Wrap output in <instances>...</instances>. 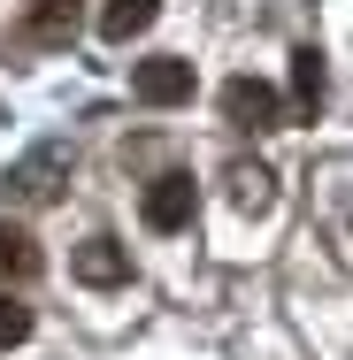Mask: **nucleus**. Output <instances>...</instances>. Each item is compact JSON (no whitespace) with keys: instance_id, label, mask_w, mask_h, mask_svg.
<instances>
[{"instance_id":"7","label":"nucleus","mask_w":353,"mask_h":360,"mask_svg":"<svg viewBox=\"0 0 353 360\" xmlns=\"http://www.w3.org/2000/svg\"><path fill=\"white\" fill-rule=\"evenodd\" d=\"M323 92H330L323 46H292V92H284V108L292 115H323Z\"/></svg>"},{"instance_id":"5","label":"nucleus","mask_w":353,"mask_h":360,"mask_svg":"<svg viewBox=\"0 0 353 360\" xmlns=\"http://www.w3.org/2000/svg\"><path fill=\"white\" fill-rule=\"evenodd\" d=\"M70 276L85 291H116V284H131V253H123L116 238H85L77 261H70Z\"/></svg>"},{"instance_id":"8","label":"nucleus","mask_w":353,"mask_h":360,"mask_svg":"<svg viewBox=\"0 0 353 360\" xmlns=\"http://www.w3.org/2000/svg\"><path fill=\"white\" fill-rule=\"evenodd\" d=\"M39 269H47L39 238H31L23 222H8V215H0V284H31Z\"/></svg>"},{"instance_id":"11","label":"nucleus","mask_w":353,"mask_h":360,"mask_svg":"<svg viewBox=\"0 0 353 360\" xmlns=\"http://www.w3.org/2000/svg\"><path fill=\"white\" fill-rule=\"evenodd\" d=\"M23 338H31V307L0 291V353H8V345H23Z\"/></svg>"},{"instance_id":"9","label":"nucleus","mask_w":353,"mask_h":360,"mask_svg":"<svg viewBox=\"0 0 353 360\" xmlns=\"http://www.w3.org/2000/svg\"><path fill=\"white\" fill-rule=\"evenodd\" d=\"M223 184H230V207H238V215H269V200H277V176H269L261 161H230Z\"/></svg>"},{"instance_id":"3","label":"nucleus","mask_w":353,"mask_h":360,"mask_svg":"<svg viewBox=\"0 0 353 360\" xmlns=\"http://www.w3.org/2000/svg\"><path fill=\"white\" fill-rule=\"evenodd\" d=\"M223 123H238V131H284V92L277 84H261V77H230L223 84Z\"/></svg>"},{"instance_id":"1","label":"nucleus","mask_w":353,"mask_h":360,"mask_svg":"<svg viewBox=\"0 0 353 360\" xmlns=\"http://www.w3.org/2000/svg\"><path fill=\"white\" fill-rule=\"evenodd\" d=\"M192 215H200V184H192V169H161V176L139 192V222L154 230V238L192 230Z\"/></svg>"},{"instance_id":"6","label":"nucleus","mask_w":353,"mask_h":360,"mask_svg":"<svg viewBox=\"0 0 353 360\" xmlns=\"http://www.w3.org/2000/svg\"><path fill=\"white\" fill-rule=\"evenodd\" d=\"M77 23H85V0H31L23 8V39L31 46H70Z\"/></svg>"},{"instance_id":"10","label":"nucleus","mask_w":353,"mask_h":360,"mask_svg":"<svg viewBox=\"0 0 353 360\" xmlns=\"http://www.w3.org/2000/svg\"><path fill=\"white\" fill-rule=\"evenodd\" d=\"M154 15H161V0H108L100 8V39L108 46H131L139 31H154Z\"/></svg>"},{"instance_id":"2","label":"nucleus","mask_w":353,"mask_h":360,"mask_svg":"<svg viewBox=\"0 0 353 360\" xmlns=\"http://www.w3.org/2000/svg\"><path fill=\"white\" fill-rule=\"evenodd\" d=\"M62 184H70V146H39V153H23L8 176H0V192L8 200H23V207H47V200H62Z\"/></svg>"},{"instance_id":"4","label":"nucleus","mask_w":353,"mask_h":360,"mask_svg":"<svg viewBox=\"0 0 353 360\" xmlns=\"http://www.w3.org/2000/svg\"><path fill=\"white\" fill-rule=\"evenodd\" d=\"M131 100L139 108H185L192 100V62L185 54H146L131 70Z\"/></svg>"}]
</instances>
